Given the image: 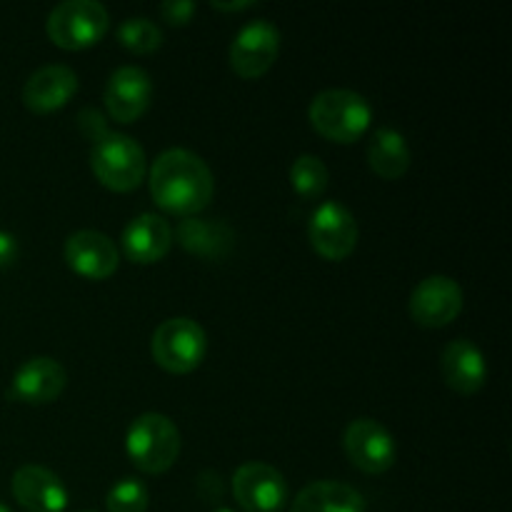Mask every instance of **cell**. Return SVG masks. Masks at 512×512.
<instances>
[{
    "mask_svg": "<svg viewBox=\"0 0 512 512\" xmlns=\"http://www.w3.org/2000/svg\"><path fill=\"white\" fill-rule=\"evenodd\" d=\"M328 168L318 155H300L290 168V183L305 200H318L328 188Z\"/></svg>",
    "mask_w": 512,
    "mask_h": 512,
    "instance_id": "cell-22",
    "label": "cell"
},
{
    "mask_svg": "<svg viewBox=\"0 0 512 512\" xmlns=\"http://www.w3.org/2000/svg\"><path fill=\"white\" fill-rule=\"evenodd\" d=\"M198 495L205 500V503H218V500L223 498V480H220V475L213 473V470L200 473Z\"/></svg>",
    "mask_w": 512,
    "mask_h": 512,
    "instance_id": "cell-26",
    "label": "cell"
},
{
    "mask_svg": "<svg viewBox=\"0 0 512 512\" xmlns=\"http://www.w3.org/2000/svg\"><path fill=\"white\" fill-rule=\"evenodd\" d=\"M125 450L143 473L160 475L175 465L180 455V430L168 415L143 413L130 423Z\"/></svg>",
    "mask_w": 512,
    "mask_h": 512,
    "instance_id": "cell-3",
    "label": "cell"
},
{
    "mask_svg": "<svg viewBox=\"0 0 512 512\" xmlns=\"http://www.w3.org/2000/svg\"><path fill=\"white\" fill-rule=\"evenodd\" d=\"M290 512H365V498L353 485L318 480L295 495Z\"/></svg>",
    "mask_w": 512,
    "mask_h": 512,
    "instance_id": "cell-19",
    "label": "cell"
},
{
    "mask_svg": "<svg viewBox=\"0 0 512 512\" xmlns=\"http://www.w3.org/2000/svg\"><path fill=\"white\" fill-rule=\"evenodd\" d=\"M0 512H10V510H8V508H5V505H3V503H0Z\"/></svg>",
    "mask_w": 512,
    "mask_h": 512,
    "instance_id": "cell-29",
    "label": "cell"
},
{
    "mask_svg": "<svg viewBox=\"0 0 512 512\" xmlns=\"http://www.w3.org/2000/svg\"><path fill=\"white\" fill-rule=\"evenodd\" d=\"M173 248V228L155 213H143L130 220L123 230V250L140 265L158 263Z\"/></svg>",
    "mask_w": 512,
    "mask_h": 512,
    "instance_id": "cell-17",
    "label": "cell"
},
{
    "mask_svg": "<svg viewBox=\"0 0 512 512\" xmlns=\"http://www.w3.org/2000/svg\"><path fill=\"white\" fill-rule=\"evenodd\" d=\"M310 245L325 260H345L358 245V223L355 215L338 200H325L318 205L308 225Z\"/></svg>",
    "mask_w": 512,
    "mask_h": 512,
    "instance_id": "cell-8",
    "label": "cell"
},
{
    "mask_svg": "<svg viewBox=\"0 0 512 512\" xmlns=\"http://www.w3.org/2000/svg\"><path fill=\"white\" fill-rule=\"evenodd\" d=\"M215 512H233V510H228V508H220V510H215Z\"/></svg>",
    "mask_w": 512,
    "mask_h": 512,
    "instance_id": "cell-30",
    "label": "cell"
},
{
    "mask_svg": "<svg viewBox=\"0 0 512 512\" xmlns=\"http://www.w3.org/2000/svg\"><path fill=\"white\" fill-rule=\"evenodd\" d=\"M75 90H78V75L73 68L43 65L25 80L23 103L33 113H53L73 98Z\"/></svg>",
    "mask_w": 512,
    "mask_h": 512,
    "instance_id": "cell-16",
    "label": "cell"
},
{
    "mask_svg": "<svg viewBox=\"0 0 512 512\" xmlns=\"http://www.w3.org/2000/svg\"><path fill=\"white\" fill-rule=\"evenodd\" d=\"M110 28V15L98 0H65L48 15V38L58 48L80 50L95 45Z\"/></svg>",
    "mask_w": 512,
    "mask_h": 512,
    "instance_id": "cell-6",
    "label": "cell"
},
{
    "mask_svg": "<svg viewBox=\"0 0 512 512\" xmlns=\"http://www.w3.org/2000/svg\"><path fill=\"white\" fill-rule=\"evenodd\" d=\"M463 310V288L448 275H428L410 295V315L423 328H445Z\"/></svg>",
    "mask_w": 512,
    "mask_h": 512,
    "instance_id": "cell-11",
    "label": "cell"
},
{
    "mask_svg": "<svg viewBox=\"0 0 512 512\" xmlns=\"http://www.w3.org/2000/svg\"><path fill=\"white\" fill-rule=\"evenodd\" d=\"M175 235L188 253L205 260L225 258L233 248V230L220 220L185 218L175 230Z\"/></svg>",
    "mask_w": 512,
    "mask_h": 512,
    "instance_id": "cell-20",
    "label": "cell"
},
{
    "mask_svg": "<svg viewBox=\"0 0 512 512\" xmlns=\"http://www.w3.org/2000/svg\"><path fill=\"white\" fill-rule=\"evenodd\" d=\"M118 40L133 53L145 55L153 53L163 45V33H160L158 25L153 20L143 18V15H135V18H125L118 28Z\"/></svg>",
    "mask_w": 512,
    "mask_h": 512,
    "instance_id": "cell-23",
    "label": "cell"
},
{
    "mask_svg": "<svg viewBox=\"0 0 512 512\" xmlns=\"http://www.w3.org/2000/svg\"><path fill=\"white\" fill-rule=\"evenodd\" d=\"M368 163L383 180H398L410 168V148L395 128H378L368 143Z\"/></svg>",
    "mask_w": 512,
    "mask_h": 512,
    "instance_id": "cell-21",
    "label": "cell"
},
{
    "mask_svg": "<svg viewBox=\"0 0 512 512\" xmlns=\"http://www.w3.org/2000/svg\"><path fill=\"white\" fill-rule=\"evenodd\" d=\"M233 495L245 512H280L288 503V483L273 465L245 463L233 475Z\"/></svg>",
    "mask_w": 512,
    "mask_h": 512,
    "instance_id": "cell-9",
    "label": "cell"
},
{
    "mask_svg": "<svg viewBox=\"0 0 512 512\" xmlns=\"http://www.w3.org/2000/svg\"><path fill=\"white\" fill-rule=\"evenodd\" d=\"M10 488L28 512H63L68 508V488L58 473L43 465H23L15 470Z\"/></svg>",
    "mask_w": 512,
    "mask_h": 512,
    "instance_id": "cell-14",
    "label": "cell"
},
{
    "mask_svg": "<svg viewBox=\"0 0 512 512\" xmlns=\"http://www.w3.org/2000/svg\"><path fill=\"white\" fill-rule=\"evenodd\" d=\"M443 378L455 393L473 395L488 380V365L473 340L458 338L443 350Z\"/></svg>",
    "mask_w": 512,
    "mask_h": 512,
    "instance_id": "cell-18",
    "label": "cell"
},
{
    "mask_svg": "<svg viewBox=\"0 0 512 512\" xmlns=\"http://www.w3.org/2000/svg\"><path fill=\"white\" fill-rule=\"evenodd\" d=\"M148 503V488L135 478H123L120 483H115L108 490V498H105L108 512H145Z\"/></svg>",
    "mask_w": 512,
    "mask_h": 512,
    "instance_id": "cell-24",
    "label": "cell"
},
{
    "mask_svg": "<svg viewBox=\"0 0 512 512\" xmlns=\"http://www.w3.org/2000/svg\"><path fill=\"white\" fill-rule=\"evenodd\" d=\"M250 5H255V3H250V0H243V3H213V8H218V10H245V8H250Z\"/></svg>",
    "mask_w": 512,
    "mask_h": 512,
    "instance_id": "cell-28",
    "label": "cell"
},
{
    "mask_svg": "<svg viewBox=\"0 0 512 512\" xmlns=\"http://www.w3.org/2000/svg\"><path fill=\"white\" fill-rule=\"evenodd\" d=\"M150 195L163 210L183 218L208 208L215 193V180L208 163L193 150L170 148L158 155L150 170Z\"/></svg>",
    "mask_w": 512,
    "mask_h": 512,
    "instance_id": "cell-1",
    "label": "cell"
},
{
    "mask_svg": "<svg viewBox=\"0 0 512 512\" xmlns=\"http://www.w3.org/2000/svg\"><path fill=\"white\" fill-rule=\"evenodd\" d=\"M153 98V80L138 65H123L105 85V108L118 123H133L148 110Z\"/></svg>",
    "mask_w": 512,
    "mask_h": 512,
    "instance_id": "cell-12",
    "label": "cell"
},
{
    "mask_svg": "<svg viewBox=\"0 0 512 512\" xmlns=\"http://www.w3.org/2000/svg\"><path fill=\"white\" fill-rule=\"evenodd\" d=\"M280 50V30L265 18H255L238 30L230 43V68L245 80H255L273 68Z\"/></svg>",
    "mask_w": 512,
    "mask_h": 512,
    "instance_id": "cell-7",
    "label": "cell"
},
{
    "mask_svg": "<svg viewBox=\"0 0 512 512\" xmlns=\"http://www.w3.org/2000/svg\"><path fill=\"white\" fill-rule=\"evenodd\" d=\"M80 512H95V510H80Z\"/></svg>",
    "mask_w": 512,
    "mask_h": 512,
    "instance_id": "cell-31",
    "label": "cell"
},
{
    "mask_svg": "<svg viewBox=\"0 0 512 512\" xmlns=\"http://www.w3.org/2000/svg\"><path fill=\"white\" fill-rule=\"evenodd\" d=\"M90 168L100 183L118 193L138 188L148 173L143 145L125 133H105L93 140L90 148Z\"/></svg>",
    "mask_w": 512,
    "mask_h": 512,
    "instance_id": "cell-4",
    "label": "cell"
},
{
    "mask_svg": "<svg viewBox=\"0 0 512 512\" xmlns=\"http://www.w3.org/2000/svg\"><path fill=\"white\" fill-rule=\"evenodd\" d=\"M313 128L333 143H353L368 133L373 123V108L360 93L348 88L323 90L308 108Z\"/></svg>",
    "mask_w": 512,
    "mask_h": 512,
    "instance_id": "cell-2",
    "label": "cell"
},
{
    "mask_svg": "<svg viewBox=\"0 0 512 512\" xmlns=\"http://www.w3.org/2000/svg\"><path fill=\"white\" fill-rule=\"evenodd\" d=\"M345 453L350 463L368 475H380L393 468L395 440L383 423L373 418H358L345 428Z\"/></svg>",
    "mask_w": 512,
    "mask_h": 512,
    "instance_id": "cell-10",
    "label": "cell"
},
{
    "mask_svg": "<svg viewBox=\"0 0 512 512\" xmlns=\"http://www.w3.org/2000/svg\"><path fill=\"white\" fill-rule=\"evenodd\" d=\"M65 260L88 280H105L118 270L120 255L113 240L98 230H78L65 243Z\"/></svg>",
    "mask_w": 512,
    "mask_h": 512,
    "instance_id": "cell-15",
    "label": "cell"
},
{
    "mask_svg": "<svg viewBox=\"0 0 512 512\" xmlns=\"http://www.w3.org/2000/svg\"><path fill=\"white\" fill-rule=\"evenodd\" d=\"M160 13L170 25H185L193 18L195 3H190V0H168V3L160 5Z\"/></svg>",
    "mask_w": 512,
    "mask_h": 512,
    "instance_id": "cell-25",
    "label": "cell"
},
{
    "mask_svg": "<svg viewBox=\"0 0 512 512\" xmlns=\"http://www.w3.org/2000/svg\"><path fill=\"white\" fill-rule=\"evenodd\" d=\"M68 383V373L63 365L48 355H38V358L25 360L13 375L8 395L18 403L28 405H45L58 400V395L65 390Z\"/></svg>",
    "mask_w": 512,
    "mask_h": 512,
    "instance_id": "cell-13",
    "label": "cell"
},
{
    "mask_svg": "<svg viewBox=\"0 0 512 512\" xmlns=\"http://www.w3.org/2000/svg\"><path fill=\"white\" fill-rule=\"evenodd\" d=\"M15 255H18V243H15L13 235L0 230V268H8Z\"/></svg>",
    "mask_w": 512,
    "mask_h": 512,
    "instance_id": "cell-27",
    "label": "cell"
},
{
    "mask_svg": "<svg viewBox=\"0 0 512 512\" xmlns=\"http://www.w3.org/2000/svg\"><path fill=\"white\" fill-rule=\"evenodd\" d=\"M155 363L175 375L193 373L208 353V335L193 318H170L158 325L150 340Z\"/></svg>",
    "mask_w": 512,
    "mask_h": 512,
    "instance_id": "cell-5",
    "label": "cell"
}]
</instances>
